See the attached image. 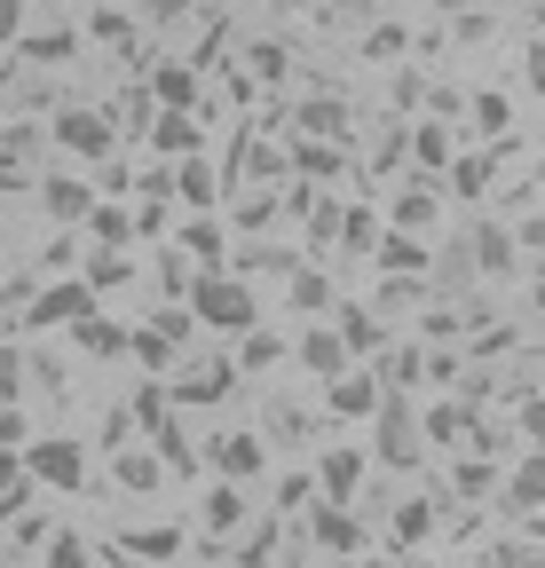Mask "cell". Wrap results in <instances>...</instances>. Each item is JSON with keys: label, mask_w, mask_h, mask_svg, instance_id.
Instances as JSON below:
<instances>
[{"label": "cell", "mask_w": 545, "mask_h": 568, "mask_svg": "<svg viewBox=\"0 0 545 568\" xmlns=\"http://www.w3.org/2000/svg\"><path fill=\"white\" fill-rule=\"evenodd\" d=\"M182 308H190L198 332H222V339H238L245 324H261L253 276H238V268H198V276H190V293H182Z\"/></svg>", "instance_id": "cell-1"}, {"label": "cell", "mask_w": 545, "mask_h": 568, "mask_svg": "<svg viewBox=\"0 0 545 568\" xmlns=\"http://www.w3.org/2000/svg\"><path fill=\"white\" fill-rule=\"evenodd\" d=\"M466 268H474V284H514L522 276V253H514V230L498 222L491 205H474V222L458 230V245H451Z\"/></svg>", "instance_id": "cell-2"}, {"label": "cell", "mask_w": 545, "mask_h": 568, "mask_svg": "<svg viewBox=\"0 0 545 568\" xmlns=\"http://www.w3.org/2000/svg\"><path fill=\"white\" fill-rule=\"evenodd\" d=\"M506 166H522V142H514V134L483 142V151H458V159L443 166V197H458V205H491V190H498Z\"/></svg>", "instance_id": "cell-3"}, {"label": "cell", "mask_w": 545, "mask_h": 568, "mask_svg": "<svg viewBox=\"0 0 545 568\" xmlns=\"http://www.w3.org/2000/svg\"><path fill=\"white\" fill-rule=\"evenodd\" d=\"M159 387H166V403H174V410H206V403H230L238 364H230V347H214V355H182V364H174Z\"/></svg>", "instance_id": "cell-4"}, {"label": "cell", "mask_w": 545, "mask_h": 568, "mask_svg": "<svg viewBox=\"0 0 545 568\" xmlns=\"http://www.w3.org/2000/svg\"><path fill=\"white\" fill-rule=\"evenodd\" d=\"M372 426V450L364 458H380V466H420V395H380V410L364 418Z\"/></svg>", "instance_id": "cell-5"}, {"label": "cell", "mask_w": 545, "mask_h": 568, "mask_svg": "<svg viewBox=\"0 0 545 568\" xmlns=\"http://www.w3.org/2000/svg\"><path fill=\"white\" fill-rule=\"evenodd\" d=\"M17 458H24V481H32V489H55V497L88 489V443H80V435H40V443H24Z\"/></svg>", "instance_id": "cell-6"}, {"label": "cell", "mask_w": 545, "mask_h": 568, "mask_svg": "<svg viewBox=\"0 0 545 568\" xmlns=\"http://www.w3.org/2000/svg\"><path fill=\"white\" fill-rule=\"evenodd\" d=\"M48 142H55V151H72V159H111L119 151V126H111V111L103 103H63L55 119H48Z\"/></svg>", "instance_id": "cell-7"}, {"label": "cell", "mask_w": 545, "mask_h": 568, "mask_svg": "<svg viewBox=\"0 0 545 568\" xmlns=\"http://www.w3.org/2000/svg\"><path fill=\"white\" fill-rule=\"evenodd\" d=\"M443 205H451V197H443V182H435V174H403L380 222H387V230H403V237H427V230L443 222Z\"/></svg>", "instance_id": "cell-8"}, {"label": "cell", "mask_w": 545, "mask_h": 568, "mask_svg": "<svg viewBox=\"0 0 545 568\" xmlns=\"http://www.w3.org/2000/svg\"><path fill=\"white\" fill-rule=\"evenodd\" d=\"M95 308V293L80 276H55V284H32L24 293V332H63V324H80Z\"/></svg>", "instance_id": "cell-9"}, {"label": "cell", "mask_w": 545, "mask_h": 568, "mask_svg": "<svg viewBox=\"0 0 545 568\" xmlns=\"http://www.w3.org/2000/svg\"><path fill=\"white\" fill-rule=\"evenodd\" d=\"M206 466H214V481H253L269 466V443L253 435V426H222V435L206 443Z\"/></svg>", "instance_id": "cell-10"}, {"label": "cell", "mask_w": 545, "mask_h": 568, "mask_svg": "<svg viewBox=\"0 0 545 568\" xmlns=\"http://www.w3.org/2000/svg\"><path fill=\"white\" fill-rule=\"evenodd\" d=\"M309 545L332 552V560H356L372 537H364V514L356 506H309Z\"/></svg>", "instance_id": "cell-11"}, {"label": "cell", "mask_w": 545, "mask_h": 568, "mask_svg": "<svg viewBox=\"0 0 545 568\" xmlns=\"http://www.w3.org/2000/svg\"><path fill=\"white\" fill-rule=\"evenodd\" d=\"M372 410H380V379H372V364H349V372H332V379H324V418L364 426Z\"/></svg>", "instance_id": "cell-12"}, {"label": "cell", "mask_w": 545, "mask_h": 568, "mask_svg": "<svg viewBox=\"0 0 545 568\" xmlns=\"http://www.w3.org/2000/svg\"><path fill=\"white\" fill-rule=\"evenodd\" d=\"M143 142H151V159H206V126H198V111H151V126H143Z\"/></svg>", "instance_id": "cell-13"}, {"label": "cell", "mask_w": 545, "mask_h": 568, "mask_svg": "<svg viewBox=\"0 0 545 568\" xmlns=\"http://www.w3.org/2000/svg\"><path fill=\"white\" fill-rule=\"evenodd\" d=\"M332 332H340V347H349V364H372V355L395 339V324H380L364 301H332Z\"/></svg>", "instance_id": "cell-14"}, {"label": "cell", "mask_w": 545, "mask_h": 568, "mask_svg": "<svg viewBox=\"0 0 545 568\" xmlns=\"http://www.w3.org/2000/svg\"><path fill=\"white\" fill-rule=\"evenodd\" d=\"M364 474H372V458H364L356 443H340V450H324V458H316V497H324V506H356Z\"/></svg>", "instance_id": "cell-15"}, {"label": "cell", "mask_w": 545, "mask_h": 568, "mask_svg": "<svg viewBox=\"0 0 545 568\" xmlns=\"http://www.w3.org/2000/svg\"><path fill=\"white\" fill-rule=\"evenodd\" d=\"M293 134H309V142H340V134H356V103H340L332 88H316V95H301V103H293Z\"/></svg>", "instance_id": "cell-16"}, {"label": "cell", "mask_w": 545, "mask_h": 568, "mask_svg": "<svg viewBox=\"0 0 545 568\" xmlns=\"http://www.w3.org/2000/svg\"><path fill=\"white\" fill-rule=\"evenodd\" d=\"M143 95H151V111H198V95H206V88H198V63H182V55H159Z\"/></svg>", "instance_id": "cell-17"}, {"label": "cell", "mask_w": 545, "mask_h": 568, "mask_svg": "<svg viewBox=\"0 0 545 568\" xmlns=\"http://www.w3.org/2000/svg\"><path fill=\"white\" fill-rule=\"evenodd\" d=\"M458 159V142H451V119H412L403 126V166H420V174H443Z\"/></svg>", "instance_id": "cell-18"}, {"label": "cell", "mask_w": 545, "mask_h": 568, "mask_svg": "<svg viewBox=\"0 0 545 568\" xmlns=\"http://www.w3.org/2000/svg\"><path fill=\"white\" fill-rule=\"evenodd\" d=\"M32 197H40V213H48L55 230H80V213L95 205V190H88L80 174H40V182H32Z\"/></svg>", "instance_id": "cell-19"}, {"label": "cell", "mask_w": 545, "mask_h": 568, "mask_svg": "<svg viewBox=\"0 0 545 568\" xmlns=\"http://www.w3.org/2000/svg\"><path fill=\"white\" fill-rule=\"evenodd\" d=\"M190 268H222L230 261V230L222 222H206V213H198V222H174V237H166Z\"/></svg>", "instance_id": "cell-20"}, {"label": "cell", "mask_w": 545, "mask_h": 568, "mask_svg": "<svg viewBox=\"0 0 545 568\" xmlns=\"http://www.w3.org/2000/svg\"><path fill=\"white\" fill-rule=\"evenodd\" d=\"M301 372H316V379H332V372H349V347H340V332L332 324H301V339L285 347Z\"/></svg>", "instance_id": "cell-21"}, {"label": "cell", "mask_w": 545, "mask_h": 568, "mask_svg": "<svg viewBox=\"0 0 545 568\" xmlns=\"http://www.w3.org/2000/svg\"><path fill=\"white\" fill-rule=\"evenodd\" d=\"M285 174H293V182H340V174H349V151H340V142H309V134H293Z\"/></svg>", "instance_id": "cell-22"}, {"label": "cell", "mask_w": 545, "mask_h": 568, "mask_svg": "<svg viewBox=\"0 0 545 568\" xmlns=\"http://www.w3.org/2000/svg\"><path fill=\"white\" fill-rule=\"evenodd\" d=\"M435 521H443V506H435V497H395V560H412L427 537H435Z\"/></svg>", "instance_id": "cell-23"}, {"label": "cell", "mask_w": 545, "mask_h": 568, "mask_svg": "<svg viewBox=\"0 0 545 568\" xmlns=\"http://www.w3.org/2000/svg\"><path fill=\"white\" fill-rule=\"evenodd\" d=\"M111 481H119L127 497H151V489H166V466H159V450L119 443V450H111Z\"/></svg>", "instance_id": "cell-24"}, {"label": "cell", "mask_w": 545, "mask_h": 568, "mask_svg": "<svg viewBox=\"0 0 545 568\" xmlns=\"http://www.w3.org/2000/svg\"><path fill=\"white\" fill-rule=\"evenodd\" d=\"M72 276H80L88 293L103 301V293H119V284H134V253H127V245H95V253H88Z\"/></svg>", "instance_id": "cell-25"}, {"label": "cell", "mask_w": 545, "mask_h": 568, "mask_svg": "<svg viewBox=\"0 0 545 568\" xmlns=\"http://www.w3.org/2000/svg\"><path fill=\"white\" fill-rule=\"evenodd\" d=\"M474 418H483V410H466L458 395H443V403H427V410H420V443H443V450H451V443H466V435H474Z\"/></svg>", "instance_id": "cell-26"}, {"label": "cell", "mask_w": 545, "mask_h": 568, "mask_svg": "<svg viewBox=\"0 0 545 568\" xmlns=\"http://www.w3.org/2000/svg\"><path fill=\"white\" fill-rule=\"evenodd\" d=\"M372 261H380V276H427V237H403V230H380V245H372Z\"/></svg>", "instance_id": "cell-27"}, {"label": "cell", "mask_w": 545, "mask_h": 568, "mask_svg": "<svg viewBox=\"0 0 545 568\" xmlns=\"http://www.w3.org/2000/svg\"><path fill=\"white\" fill-rule=\"evenodd\" d=\"M63 332H72V347H80V355H95V364L127 355V324H119V316H95V308H88L80 324H63Z\"/></svg>", "instance_id": "cell-28"}, {"label": "cell", "mask_w": 545, "mask_h": 568, "mask_svg": "<svg viewBox=\"0 0 545 568\" xmlns=\"http://www.w3.org/2000/svg\"><path fill=\"white\" fill-rule=\"evenodd\" d=\"M166 190H174L182 205H214V197H222V174H214V159H174V166H166Z\"/></svg>", "instance_id": "cell-29"}, {"label": "cell", "mask_w": 545, "mask_h": 568, "mask_svg": "<svg viewBox=\"0 0 545 568\" xmlns=\"http://www.w3.org/2000/svg\"><path fill=\"white\" fill-rule=\"evenodd\" d=\"M285 301L316 324V316H332V301H340V293H332V276H324V268H301V261H293V268H285Z\"/></svg>", "instance_id": "cell-30"}, {"label": "cell", "mask_w": 545, "mask_h": 568, "mask_svg": "<svg viewBox=\"0 0 545 568\" xmlns=\"http://www.w3.org/2000/svg\"><path fill=\"white\" fill-rule=\"evenodd\" d=\"M285 347H293L285 332H269V324H245V332H238V355H230V364H238V372H277V364H285Z\"/></svg>", "instance_id": "cell-31"}, {"label": "cell", "mask_w": 545, "mask_h": 568, "mask_svg": "<svg viewBox=\"0 0 545 568\" xmlns=\"http://www.w3.org/2000/svg\"><path fill=\"white\" fill-rule=\"evenodd\" d=\"M506 506H514V514H537V506H545V450H522V458H514Z\"/></svg>", "instance_id": "cell-32"}, {"label": "cell", "mask_w": 545, "mask_h": 568, "mask_svg": "<svg viewBox=\"0 0 545 568\" xmlns=\"http://www.w3.org/2000/svg\"><path fill=\"white\" fill-rule=\"evenodd\" d=\"M198 521H206L214 537L245 529V481H214V489H206V506H198Z\"/></svg>", "instance_id": "cell-33"}, {"label": "cell", "mask_w": 545, "mask_h": 568, "mask_svg": "<svg viewBox=\"0 0 545 568\" xmlns=\"http://www.w3.org/2000/svg\"><path fill=\"white\" fill-rule=\"evenodd\" d=\"M80 230H88V245H134V222H127L119 197H95V205L80 213Z\"/></svg>", "instance_id": "cell-34"}, {"label": "cell", "mask_w": 545, "mask_h": 568, "mask_svg": "<svg viewBox=\"0 0 545 568\" xmlns=\"http://www.w3.org/2000/svg\"><path fill=\"white\" fill-rule=\"evenodd\" d=\"M17 48H24L32 71H40V63H72V55H80V32H72V24H48V32H17Z\"/></svg>", "instance_id": "cell-35"}, {"label": "cell", "mask_w": 545, "mask_h": 568, "mask_svg": "<svg viewBox=\"0 0 545 568\" xmlns=\"http://www.w3.org/2000/svg\"><path fill=\"white\" fill-rule=\"evenodd\" d=\"M380 230H387V222H380V205H364V197H356V205H340V222H332V237L349 245V253H372Z\"/></svg>", "instance_id": "cell-36"}, {"label": "cell", "mask_w": 545, "mask_h": 568, "mask_svg": "<svg viewBox=\"0 0 545 568\" xmlns=\"http://www.w3.org/2000/svg\"><path fill=\"white\" fill-rule=\"evenodd\" d=\"M466 119H474V134H483V142H498V134H514V95H498V88L466 95Z\"/></svg>", "instance_id": "cell-37"}, {"label": "cell", "mask_w": 545, "mask_h": 568, "mask_svg": "<svg viewBox=\"0 0 545 568\" xmlns=\"http://www.w3.org/2000/svg\"><path fill=\"white\" fill-rule=\"evenodd\" d=\"M40 568H95V545L80 529H48L40 537Z\"/></svg>", "instance_id": "cell-38"}, {"label": "cell", "mask_w": 545, "mask_h": 568, "mask_svg": "<svg viewBox=\"0 0 545 568\" xmlns=\"http://www.w3.org/2000/svg\"><path fill=\"white\" fill-rule=\"evenodd\" d=\"M80 40H95V48H134V17L127 9H88V24H80Z\"/></svg>", "instance_id": "cell-39"}, {"label": "cell", "mask_w": 545, "mask_h": 568, "mask_svg": "<svg viewBox=\"0 0 545 568\" xmlns=\"http://www.w3.org/2000/svg\"><path fill=\"white\" fill-rule=\"evenodd\" d=\"M238 71H245V80H269V88H277L285 71H293V48H285V40H253Z\"/></svg>", "instance_id": "cell-40"}, {"label": "cell", "mask_w": 545, "mask_h": 568, "mask_svg": "<svg viewBox=\"0 0 545 568\" xmlns=\"http://www.w3.org/2000/svg\"><path fill=\"white\" fill-rule=\"evenodd\" d=\"M40 142H48V134H40L32 119H17V126H0V151H9V166H24V174H32V159H40Z\"/></svg>", "instance_id": "cell-41"}, {"label": "cell", "mask_w": 545, "mask_h": 568, "mask_svg": "<svg viewBox=\"0 0 545 568\" xmlns=\"http://www.w3.org/2000/svg\"><path fill=\"white\" fill-rule=\"evenodd\" d=\"M190 276H198V268H190V261H182L174 245H159V268H151V284H159L166 301H182V293H190Z\"/></svg>", "instance_id": "cell-42"}, {"label": "cell", "mask_w": 545, "mask_h": 568, "mask_svg": "<svg viewBox=\"0 0 545 568\" xmlns=\"http://www.w3.org/2000/svg\"><path fill=\"white\" fill-rule=\"evenodd\" d=\"M127 222H134V237H174V213H166V197H143V205H127Z\"/></svg>", "instance_id": "cell-43"}, {"label": "cell", "mask_w": 545, "mask_h": 568, "mask_svg": "<svg viewBox=\"0 0 545 568\" xmlns=\"http://www.w3.org/2000/svg\"><path fill=\"white\" fill-rule=\"evenodd\" d=\"M261 443H309V410H293V403H269V435Z\"/></svg>", "instance_id": "cell-44"}, {"label": "cell", "mask_w": 545, "mask_h": 568, "mask_svg": "<svg viewBox=\"0 0 545 568\" xmlns=\"http://www.w3.org/2000/svg\"><path fill=\"white\" fill-rule=\"evenodd\" d=\"M403 48H412V40H403V24H395V17H380V24L364 32V55H372V63H395Z\"/></svg>", "instance_id": "cell-45"}, {"label": "cell", "mask_w": 545, "mask_h": 568, "mask_svg": "<svg viewBox=\"0 0 545 568\" xmlns=\"http://www.w3.org/2000/svg\"><path fill=\"white\" fill-rule=\"evenodd\" d=\"M127 410H134V426H143V435H151V426H159V418H166L174 403H166V387H159V379H143V387H134V403H127Z\"/></svg>", "instance_id": "cell-46"}, {"label": "cell", "mask_w": 545, "mask_h": 568, "mask_svg": "<svg viewBox=\"0 0 545 568\" xmlns=\"http://www.w3.org/2000/svg\"><path fill=\"white\" fill-rule=\"evenodd\" d=\"M491 474H498L491 458H466V466H451V497H483V489H491Z\"/></svg>", "instance_id": "cell-47"}, {"label": "cell", "mask_w": 545, "mask_h": 568, "mask_svg": "<svg viewBox=\"0 0 545 568\" xmlns=\"http://www.w3.org/2000/svg\"><path fill=\"white\" fill-rule=\"evenodd\" d=\"M420 103H427V80H420V71H395V111L420 119Z\"/></svg>", "instance_id": "cell-48"}, {"label": "cell", "mask_w": 545, "mask_h": 568, "mask_svg": "<svg viewBox=\"0 0 545 568\" xmlns=\"http://www.w3.org/2000/svg\"><path fill=\"white\" fill-rule=\"evenodd\" d=\"M277 506H285V514L316 506V481H309V474H285V481H277Z\"/></svg>", "instance_id": "cell-49"}, {"label": "cell", "mask_w": 545, "mask_h": 568, "mask_svg": "<svg viewBox=\"0 0 545 568\" xmlns=\"http://www.w3.org/2000/svg\"><path fill=\"white\" fill-rule=\"evenodd\" d=\"M24 435H32L24 410H17V403H0V450H24Z\"/></svg>", "instance_id": "cell-50"}, {"label": "cell", "mask_w": 545, "mask_h": 568, "mask_svg": "<svg viewBox=\"0 0 545 568\" xmlns=\"http://www.w3.org/2000/svg\"><path fill=\"white\" fill-rule=\"evenodd\" d=\"M17 32H24V0H0V48H17Z\"/></svg>", "instance_id": "cell-51"}, {"label": "cell", "mask_w": 545, "mask_h": 568, "mask_svg": "<svg viewBox=\"0 0 545 568\" xmlns=\"http://www.w3.org/2000/svg\"><path fill=\"white\" fill-rule=\"evenodd\" d=\"M0 489H24V458L17 450H0Z\"/></svg>", "instance_id": "cell-52"}, {"label": "cell", "mask_w": 545, "mask_h": 568, "mask_svg": "<svg viewBox=\"0 0 545 568\" xmlns=\"http://www.w3.org/2000/svg\"><path fill=\"white\" fill-rule=\"evenodd\" d=\"M340 568H403V560H380V552H356V560H340Z\"/></svg>", "instance_id": "cell-53"}, {"label": "cell", "mask_w": 545, "mask_h": 568, "mask_svg": "<svg viewBox=\"0 0 545 568\" xmlns=\"http://www.w3.org/2000/svg\"><path fill=\"white\" fill-rule=\"evenodd\" d=\"M443 9H458V17H474V0H443Z\"/></svg>", "instance_id": "cell-54"}, {"label": "cell", "mask_w": 545, "mask_h": 568, "mask_svg": "<svg viewBox=\"0 0 545 568\" xmlns=\"http://www.w3.org/2000/svg\"><path fill=\"white\" fill-rule=\"evenodd\" d=\"M222 9H230V0H222Z\"/></svg>", "instance_id": "cell-55"}]
</instances>
